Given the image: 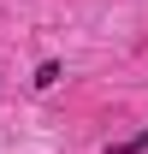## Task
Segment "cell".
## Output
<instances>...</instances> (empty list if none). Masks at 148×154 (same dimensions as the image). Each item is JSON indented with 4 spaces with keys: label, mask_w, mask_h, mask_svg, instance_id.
<instances>
[{
    "label": "cell",
    "mask_w": 148,
    "mask_h": 154,
    "mask_svg": "<svg viewBox=\"0 0 148 154\" xmlns=\"http://www.w3.org/2000/svg\"><path fill=\"white\" fill-rule=\"evenodd\" d=\"M59 77H65V65H59V59H42V65H36V77H30V83H36V89H54Z\"/></svg>",
    "instance_id": "obj_1"
},
{
    "label": "cell",
    "mask_w": 148,
    "mask_h": 154,
    "mask_svg": "<svg viewBox=\"0 0 148 154\" xmlns=\"http://www.w3.org/2000/svg\"><path fill=\"white\" fill-rule=\"evenodd\" d=\"M107 154H148V131H136V136H125V142H113Z\"/></svg>",
    "instance_id": "obj_2"
}]
</instances>
